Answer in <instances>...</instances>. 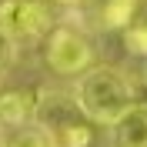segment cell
I'll use <instances>...</instances> for the list:
<instances>
[{
	"instance_id": "obj_8",
	"label": "cell",
	"mask_w": 147,
	"mask_h": 147,
	"mask_svg": "<svg viewBox=\"0 0 147 147\" xmlns=\"http://www.w3.org/2000/svg\"><path fill=\"white\" fill-rule=\"evenodd\" d=\"M120 34H124V44H127L130 54L147 57V13H137L134 24H130L127 30H120Z\"/></svg>"
},
{
	"instance_id": "obj_12",
	"label": "cell",
	"mask_w": 147,
	"mask_h": 147,
	"mask_svg": "<svg viewBox=\"0 0 147 147\" xmlns=\"http://www.w3.org/2000/svg\"><path fill=\"white\" fill-rule=\"evenodd\" d=\"M0 147H3V144H0Z\"/></svg>"
},
{
	"instance_id": "obj_11",
	"label": "cell",
	"mask_w": 147,
	"mask_h": 147,
	"mask_svg": "<svg viewBox=\"0 0 147 147\" xmlns=\"http://www.w3.org/2000/svg\"><path fill=\"white\" fill-rule=\"evenodd\" d=\"M60 3H74L77 7V3H90V0H60Z\"/></svg>"
},
{
	"instance_id": "obj_7",
	"label": "cell",
	"mask_w": 147,
	"mask_h": 147,
	"mask_svg": "<svg viewBox=\"0 0 147 147\" xmlns=\"http://www.w3.org/2000/svg\"><path fill=\"white\" fill-rule=\"evenodd\" d=\"M97 13L107 30H127L134 17L140 13V0H100Z\"/></svg>"
},
{
	"instance_id": "obj_2",
	"label": "cell",
	"mask_w": 147,
	"mask_h": 147,
	"mask_svg": "<svg viewBox=\"0 0 147 147\" xmlns=\"http://www.w3.org/2000/svg\"><path fill=\"white\" fill-rule=\"evenodd\" d=\"M34 124H40L47 130L54 147H90L94 144V120L77 107L74 94H57V90L40 94Z\"/></svg>"
},
{
	"instance_id": "obj_3",
	"label": "cell",
	"mask_w": 147,
	"mask_h": 147,
	"mask_svg": "<svg viewBox=\"0 0 147 147\" xmlns=\"http://www.w3.org/2000/svg\"><path fill=\"white\" fill-rule=\"evenodd\" d=\"M94 60H97V50L77 27L57 24L44 37V64L57 77H80L94 67Z\"/></svg>"
},
{
	"instance_id": "obj_5",
	"label": "cell",
	"mask_w": 147,
	"mask_h": 147,
	"mask_svg": "<svg viewBox=\"0 0 147 147\" xmlns=\"http://www.w3.org/2000/svg\"><path fill=\"white\" fill-rule=\"evenodd\" d=\"M40 94L30 87H3L0 90V130H20L37 120Z\"/></svg>"
},
{
	"instance_id": "obj_4",
	"label": "cell",
	"mask_w": 147,
	"mask_h": 147,
	"mask_svg": "<svg viewBox=\"0 0 147 147\" xmlns=\"http://www.w3.org/2000/svg\"><path fill=\"white\" fill-rule=\"evenodd\" d=\"M0 27L17 44L44 40L54 30V17L40 0H0Z\"/></svg>"
},
{
	"instance_id": "obj_9",
	"label": "cell",
	"mask_w": 147,
	"mask_h": 147,
	"mask_svg": "<svg viewBox=\"0 0 147 147\" xmlns=\"http://www.w3.org/2000/svg\"><path fill=\"white\" fill-rule=\"evenodd\" d=\"M3 147H54V140L47 137V130L40 127V124H30V127L13 130V137H10Z\"/></svg>"
},
{
	"instance_id": "obj_10",
	"label": "cell",
	"mask_w": 147,
	"mask_h": 147,
	"mask_svg": "<svg viewBox=\"0 0 147 147\" xmlns=\"http://www.w3.org/2000/svg\"><path fill=\"white\" fill-rule=\"evenodd\" d=\"M13 60H17V40L0 27V77L13 67Z\"/></svg>"
},
{
	"instance_id": "obj_1",
	"label": "cell",
	"mask_w": 147,
	"mask_h": 147,
	"mask_svg": "<svg viewBox=\"0 0 147 147\" xmlns=\"http://www.w3.org/2000/svg\"><path fill=\"white\" fill-rule=\"evenodd\" d=\"M74 100L94 124H107V127L127 107L140 104L134 94V80L117 67H90L87 74H80L74 84Z\"/></svg>"
},
{
	"instance_id": "obj_6",
	"label": "cell",
	"mask_w": 147,
	"mask_h": 147,
	"mask_svg": "<svg viewBox=\"0 0 147 147\" xmlns=\"http://www.w3.org/2000/svg\"><path fill=\"white\" fill-rule=\"evenodd\" d=\"M114 147H147V104H134L110 124Z\"/></svg>"
}]
</instances>
